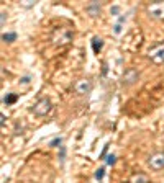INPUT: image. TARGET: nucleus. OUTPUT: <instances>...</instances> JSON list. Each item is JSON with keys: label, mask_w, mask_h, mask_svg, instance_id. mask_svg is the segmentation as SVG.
<instances>
[{"label": "nucleus", "mask_w": 164, "mask_h": 183, "mask_svg": "<svg viewBox=\"0 0 164 183\" xmlns=\"http://www.w3.org/2000/svg\"><path fill=\"white\" fill-rule=\"evenodd\" d=\"M149 59L154 64H164V43H159L153 49H149Z\"/></svg>", "instance_id": "f257e3e1"}, {"label": "nucleus", "mask_w": 164, "mask_h": 183, "mask_svg": "<svg viewBox=\"0 0 164 183\" xmlns=\"http://www.w3.org/2000/svg\"><path fill=\"white\" fill-rule=\"evenodd\" d=\"M33 111H35L38 116H44V115H48V113L51 111V102H49L48 98H41L40 102L33 106Z\"/></svg>", "instance_id": "f03ea898"}, {"label": "nucleus", "mask_w": 164, "mask_h": 183, "mask_svg": "<svg viewBox=\"0 0 164 183\" xmlns=\"http://www.w3.org/2000/svg\"><path fill=\"white\" fill-rule=\"evenodd\" d=\"M149 167L153 170H163L164 168V152H156L149 157Z\"/></svg>", "instance_id": "7ed1b4c3"}, {"label": "nucleus", "mask_w": 164, "mask_h": 183, "mask_svg": "<svg viewBox=\"0 0 164 183\" xmlns=\"http://www.w3.org/2000/svg\"><path fill=\"white\" fill-rule=\"evenodd\" d=\"M148 10L151 13V16H154V18H164V2L151 3Z\"/></svg>", "instance_id": "20e7f679"}, {"label": "nucleus", "mask_w": 164, "mask_h": 183, "mask_svg": "<svg viewBox=\"0 0 164 183\" xmlns=\"http://www.w3.org/2000/svg\"><path fill=\"white\" fill-rule=\"evenodd\" d=\"M135 80H138V74H136L133 69H130V70L125 72V75H123V82H126V83H133Z\"/></svg>", "instance_id": "39448f33"}, {"label": "nucleus", "mask_w": 164, "mask_h": 183, "mask_svg": "<svg viewBox=\"0 0 164 183\" xmlns=\"http://www.w3.org/2000/svg\"><path fill=\"white\" fill-rule=\"evenodd\" d=\"M89 90H90V82L89 80H81L77 83V92L79 93H87Z\"/></svg>", "instance_id": "423d86ee"}, {"label": "nucleus", "mask_w": 164, "mask_h": 183, "mask_svg": "<svg viewBox=\"0 0 164 183\" xmlns=\"http://www.w3.org/2000/svg\"><path fill=\"white\" fill-rule=\"evenodd\" d=\"M92 44H94V51H95V52H98L100 49H102L103 43H102V39H100V38H97V36H95V38L92 39Z\"/></svg>", "instance_id": "0eeeda50"}, {"label": "nucleus", "mask_w": 164, "mask_h": 183, "mask_svg": "<svg viewBox=\"0 0 164 183\" xmlns=\"http://www.w3.org/2000/svg\"><path fill=\"white\" fill-rule=\"evenodd\" d=\"M2 39L5 41V43H12V41L16 39V33H3Z\"/></svg>", "instance_id": "6e6552de"}, {"label": "nucleus", "mask_w": 164, "mask_h": 183, "mask_svg": "<svg viewBox=\"0 0 164 183\" xmlns=\"http://www.w3.org/2000/svg\"><path fill=\"white\" fill-rule=\"evenodd\" d=\"M61 142H62L61 137H56V139H53L51 142H49V146H51V147H57V146H61Z\"/></svg>", "instance_id": "1a4fd4ad"}, {"label": "nucleus", "mask_w": 164, "mask_h": 183, "mask_svg": "<svg viewBox=\"0 0 164 183\" xmlns=\"http://www.w3.org/2000/svg\"><path fill=\"white\" fill-rule=\"evenodd\" d=\"M103 172H105L103 168H98L97 172H95V178H97V180H102V178H103Z\"/></svg>", "instance_id": "9d476101"}, {"label": "nucleus", "mask_w": 164, "mask_h": 183, "mask_svg": "<svg viewBox=\"0 0 164 183\" xmlns=\"http://www.w3.org/2000/svg\"><path fill=\"white\" fill-rule=\"evenodd\" d=\"M15 95H8V97H5V98H3V102H5L7 103V105H8V103H12V102H15Z\"/></svg>", "instance_id": "9b49d317"}, {"label": "nucleus", "mask_w": 164, "mask_h": 183, "mask_svg": "<svg viewBox=\"0 0 164 183\" xmlns=\"http://www.w3.org/2000/svg\"><path fill=\"white\" fill-rule=\"evenodd\" d=\"M113 33H115V35H120V33H122V23H118V25L113 26Z\"/></svg>", "instance_id": "f8f14e48"}, {"label": "nucleus", "mask_w": 164, "mask_h": 183, "mask_svg": "<svg viewBox=\"0 0 164 183\" xmlns=\"http://www.w3.org/2000/svg\"><path fill=\"white\" fill-rule=\"evenodd\" d=\"M115 159H117V157H115L113 154H112V155H108V157H107V163H108V165H113V163H115Z\"/></svg>", "instance_id": "ddd939ff"}, {"label": "nucleus", "mask_w": 164, "mask_h": 183, "mask_svg": "<svg viewBox=\"0 0 164 183\" xmlns=\"http://www.w3.org/2000/svg\"><path fill=\"white\" fill-rule=\"evenodd\" d=\"M135 183H146V178L144 177H136L135 178Z\"/></svg>", "instance_id": "4468645a"}, {"label": "nucleus", "mask_w": 164, "mask_h": 183, "mask_svg": "<svg viewBox=\"0 0 164 183\" xmlns=\"http://www.w3.org/2000/svg\"><path fill=\"white\" fill-rule=\"evenodd\" d=\"M118 10H120V8H118V7L115 5V7H112V10H110V12H112L113 15H117V13H118Z\"/></svg>", "instance_id": "2eb2a0df"}]
</instances>
